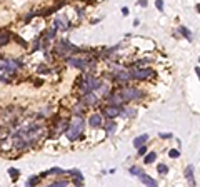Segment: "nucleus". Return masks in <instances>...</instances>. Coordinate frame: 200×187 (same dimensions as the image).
Returning <instances> with one entry per match:
<instances>
[{
	"label": "nucleus",
	"instance_id": "1",
	"mask_svg": "<svg viewBox=\"0 0 200 187\" xmlns=\"http://www.w3.org/2000/svg\"><path fill=\"white\" fill-rule=\"evenodd\" d=\"M84 127H85V120L80 117V115H75L72 122H68V127L65 130V135L68 140H77L78 137H82V132H84Z\"/></svg>",
	"mask_w": 200,
	"mask_h": 187
},
{
	"label": "nucleus",
	"instance_id": "2",
	"mask_svg": "<svg viewBox=\"0 0 200 187\" xmlns=\"http://www.w3.org/2000/svg\"><path fill=\"white\" fill-rule=\"evenodd\" d=\"M82 50L75 47V45H72L68 40L62 39L60 42L57 44V47H55V54H57L58 57H62V59H67L68 55H77V54H80Z\"/></svg>",
	"mask_w": 200,
	"mask_h": 187
},
{
	"label": "nucleus",
	"instance_id": "3",
	"mask_svg": "<svg viewBox=\"0 0 200 187\" xmlns=\"http://www.w3.org/2000/svg\"><path fill=\"white\" fill-rule=\"evenodd\" d=\"M100 85H102V80L95 79L92 75H85V77H82L80 82H78V87H80V94L82 95H85L88 92H94L95 89H100Z\"/></svg>",
	"mask_w": 200,
	"mask_h": 187
},
{
	"label": "nucleus",
	"instance_id": "4",
	"mask_svg": "<svg viewBox=\"0 0 200 187\" xmlns=\"http://www.w3.org/2000/svg\"><path fill=\"white\" fill-rule=\"evenodd\" d=\"M128 75H130V79L133 80H145L148 79V77H152L153 75V70L152 69H140V67H135L128 72Z\"/></svg>",
	"mask_w": 200,
	"mask_h": 187
},
{
	"label": "nucleus",
	"instance_id": "5",
	"mask_svg": "<svg viewBox=\"0 0 200 187\" xmlns=\"http://www.w3.org/2000/svg\"><path fill=\"white\" fill-rule=\"evenodd\" d=\"M120 95H122V99H124V102H130V100H137V99H140L143 94H142V90H138V89L127 87V89L120 90Z\"/></svg>",
	"mask_w": 200,
	"mask_h": 187
},
{
	"label": "nucleus",
	"instance_id": "6",
	"mask_svg": "<svg viewBox=\"0 0 200 187\" xmlns=\"http://www.w3.org/2000/svg\"><path fill=\"white\" fill-rule=\"evenodd\" d=\"M65 62L70 67H77V69H85L88 65V62H92V59H78V57H67Z\"/></svg>",
	"mask_w": 200,
	"mask_h": 187
},
{
	"label": "nucleus",
	"instance_id": "7",
	"mask_svg": "<svg viewBox=\"0 0 200 187\" xmlns=\"http://www.w3.org/2000/svg\"><path fill=\"white\" fill-rule=\"evenodd\" d=\"M120 112H122V105H107L104 109V112H102V115L107 119H115L117 115H120Z\"/></svg>",
	"mask_w": 200,
	"mask_h": 187
},
{
	"label": "nucleus",
	"instance_id": "8",
	"mask_svg": "<svg viewBox=\"0 0 200 187\" xmlns=\"http://www.w3.org/2000/svg\"><path fill=\"white\" fill-rule=\"evenodd\" d=\"M88 124H90V127H94V129H100L104 125V115L102 114H94L92 117L88 119Z\"/></svg>",
	"mask_w": 200,
	"mask_h": 187
},
{
	"label": "nucleus",
	"instance_id": "9",
	"mask_svg": "<svg viewBox=\"0 0 200 187\" xmlns=\"http://www.w3.org/2000/svg\"><path fill=\"white\" fill-rule=\"evenodd\" d=\"M97 102H98V99H97V95L94 94V92H88V94H85L84 97H82V104L84 105H88V107H92V105H97Z\"/></svg>",
	"mask_w": 200,
	"mask_h": 187
},
{
	"label": "nucleus",
	"instance_id": "10",
	"mask_svg": "<svg viewBox=\"0 0 200 187\" xmlns=\"http://www.w3.org/2000/svg\"><path fill=\"white\" fill-rule=\"evenodd\" d=\"M114 79L117 80V82H122V84H127L128 80H130V75H128V72L127 70H117L114 74Z\"/></svg>",
	"mask_w": 200,
	"mask_h": 187
},
{
	"label": "nucleus",
	"instance_id": "11",
	"mask_svg": "<svg viewBox=\"0 0 200 187\" xmlns=\"http://www.w3.org/2000/svg\"><path fill=\"white\" fill-rule=\"evenodd\" d=\"M68 174H70L72 179H74V186H82V182H84V176L80 174V170L72 169V170H68Z\"/></svg>",
	"mask_w": 200,
	"mask_h": 187
},
{
	"label": "nucleus",
	"instance_id": "12",
	"mask_svg": "<svg viewBox=\"0 0 200 187\" xmlns=\"http://www.w3.org/2000/svg\"><path fill=\"white\" fill-rule=\"evenodd\" d=\"M138 179H140V182H142V184H145V186H150V187H155V186H157V180H155V179H152L150 176H147L145 172H142V174L138 176Z\"/></svg>",
	"mask_w": 200,
	"mask_h": 187
},
{
	"label": "nucleus",
	"instance_id": "13",
	"mask_svg": "<svg viewBox=\"0 0 200 187\" xmlns=\"http://www.w3.org/2000/svg\"><path fill=\"white\" fill-rule=\"evenodd\" d=\"M108 100H110V104L112 105H122V102H124V99L120 95V92H117V94H110L108 95Z\"/></svg>",
	"mask_w": 200,
	"mask_h": 187
},
{
	"label": "nucleus",
	"instance_id": "14",
	"mask_svg": "<svg viewBox=\"0 0 200 187\" xmlns=\"http://www.w3.org/2000/svg\"><path fill=\"white\" fill-rule=\"evenodd\" d=\"M185 179L189 180V184H190V186H197L195 177H193V167H192V166H189V167L185 169Z\"/></svg>",
	"mask_w": 200,
	"mask_h": 187
},
{
	"label": "nucleus",
	"instance_id": "15",
	"mask_svg": "<svg viewBox=\"0 0 200 187\" xmlns=\"http://www.w3.org/2000/svg\"><path fill=\"white\" fill-rule=\"evenodd\" d=\"M10 37H12V34H10L9 30H0V47L5 45V44H9Z\"/></svg>",
	"mask_w": 200,
	"mask_h": 187
},
{
	"label": "nucleus",
	"instance_id": "16",
	"mask_svg": "<svg viewBox=\"0 0 200 187\" xmlns=\"http://www.w3.org/2000/svg\"><path fill=\"white\" fill-rule=\"evenodd\" d=\"M147 140H148V135H147V134H143V135H140V137H135V139H133V145L138 149L140 145H143Z\"/></svg>",
	"mask_w": 200,
	"mask_h": 187
},
{
	"label": "nucleus",
	"instance_id": "17",
	"mask_svg": "<svg viewBox=\"0 0 200 187\" xmlns=\"http://www.w3.org/2000/svg\"><path fill=\"white\" fill-rule=\"evenodd\" d=\"M179 30H180V34H182V35H183V37H185L187 40H192V34H190V30L187 29V27L180 25V27H179Z\"/></svg>",
	"mask_w": 200,
	"mask_h": 187
},
{
	"label": "nucleus",
	"instance_id": "18",
	"mask_svg": "<svg viewBox=\"0 0 200 187\" xmlns=\"http://www.w3.org/2000/svg\"><path fill=\"white\" fill-rule=\"evenodd\" d=\"M105 130H107L108 134H114V132H115V124H114V119H108V122H107V125H105Z\"/></svg>",
	"mask_w": 200,
	"mask_h": 187
},
{
	"label": "nucleus",
	"instance_id": "19",
	"mask_svg": "<svg viewBox=\"0 0 200 187\" xmlns=\"http://www.w3.org/2000/svg\"><path fill=\"white\" fill-rule=\"evenodd\" d=\"M9 174H10V177H12V182H17V179H19L20 176V170H17V169H9Z\"/></svg>",
	"mask_w": 200,
	"mask_h": 187
},
{
	"label": "nucleus",
	"instance_id": "20",
	"mask_svg": "<svg viewBox=\"0 0 200 187\" xmlns=\"http://www.w3.org/2000/svg\"><path fill=\"white\" fill-rule=\"evenodd\" d=\"M42 179H40V176H32V177H29V180H27V186H35V184H38Z\"/></svg>",
	"mask_w": 200,
	"mask_h": 187
},
{
	"label": "nucleus",
	"instance_id": "21",
	"mask_svg": "<svg viewBox=\"0 0 200 187\" xmlns=\"http://www.w3.org/2000/svg\"><path fill=\"white\" fill-rule=\"evenodd\" d=\"M155 159H157V154H155V152H150V154H147V155H145L143 160H145V164H152Z\"/></svg>",
	"mask_w": 200,
	"mask_h": 187
},
{
	"label": "nucleus",
	"instance_id": "22",
	"mask_svg": "<svg viewBox=\"0 0 200 187\" xmlns=\"http://www.w3.org/2000/svg\"><path fill=\"white\" fill-rule=\"evenodd\" d=\"M60 186H68V179H57L52 184V187H60Z\"/></svg>",
	"mask_w": 200,
	"mask_h": 187
},
{
	"label": "nucleus",
	"instance_id": "23",
	"mask_svg": "<svg viewBox=\"0 0 200 187\" xmlns=\"http://www.w3.org/2000/svg\"><path fill=\"white\" fill-rule=\"evenodd\" d=\"M48 172H50V176H64L65 174V170H62L60 167H54V169H50Z\"/></svg>",
	"mask_w": 200,
	"mask_h": 187
},
{
	"label": "nucleus",
	"instance_id": "24",
	"mask_svg": "<svg viewBox=\"0 0 200 187\" xmlns=\"http://www.w3.org/2000/svg\"><path fill=\"white\" fill-rule=\"evenodd\" d=\"M157 170H159L160 174H167V172H169V167H167L165 164H159V166H157Z\"/></svg>",
	"mask_w": 200,
	"mask_h": 187
},
{
	"label": "nucleus",
	"instance_id": "25",
	"mask_svg": "<svg viewBox=\"0 0 200 187\" xmlns=\"http://www.w3.org/2000/svg\"><path fill=\"white\" fill-rule=\"evenodd\" d=\"M142 172H143V170H140L138 167H130V174H132V176H135V177H138Z\"/></svg>",
	"mask_w": 200,
	"mask_h": 187
},
{
	"label": "nucleus",
	"instance_id": "26",
	"mask_svg": "<svg viewBox=\"0 0 200 187\" xmlns=\"http://www.w3.org/2000/svg\"><path fill=\"white\" fill-rule=\"evenodd\" d=\"M169 157H172V159L180 157V152H179V150H175V149H172L170 152H169Z\"/></svg>",
	"mask_w": 200,
	"mask_h": 187
},
{
	"label": "nucleus",
	"instance_id": "27",
	"mask_svg": "<svg viewBox=\"0 0 200 187\" xmlns=\"http://www.w3.org/2000/svg\"><path fill=\"white\" fill-rule=\"evenodd\" d=\"M145 154H147V147L145 145H140L138 147V155H145Z\"/></svg>",
	"mask_w": 200,
	"mask_h": 187
},
{
	"label": "nucleus",
	"instance_id": "28",
	"mask_svg": "<svg viewBox=\"0 0 200 187\" xmlns=\"http://www.w3.org/2000/svg\"><path fill=\"white\" fill-rule=\"evenodd\" d=\"M40 49V39H35V44H33V52Z\"/></svg>",
	"mask_w": 200,
	"mask_h": 187
},
{
	"label": "nucleus",
	"instance_id": "29",
	"mask_svg": "<svg viewBox=\"0 0 200 187\" xmlns=\"http://www.w3.org/2000/svg\"><path fill=\"white\" fill-rule=\"evenodd\" d=\"M13 39H15V42H17V44H20L22 47H27V44H25V42H23L22 39H19V37H13Z\"/></svg>",
	"mask_w": 200,
	"mask_h": 187
},
{
	"label": "nucleus",
	"instance_id": "30",
	"mask_svg": "<svg viewBox=\"0 0 200 187\" xmlns=\"http://www.w3.org/2000/svg\"><path fill=\"white\" fill-rule=\"evenodd\" d=\"M155 5H157V9L160 10V12L163 10V2H162V0H157V3H155Z\"/></svg>",
	"mask_w": 200,
	"mask_h": 187
},
{
	"label": "nucleus",
	"instance_id": "31",
	"mask_svg": "<svg viewBox=\"0 0 200 187\" xmlns=\"http://www.w3.org/2000/svg\"><path fill=\"white\" fill-rule=\"evenodd\" d=\"M160 137H162V139H170L172 135H170V134H160Z\"/></svg>",
	"mask_w": 200,
	"mask_h": 187
},
{
	"label": "nucleus",
	"instance_id": "32",
	"mask_svg": "<svg viewBox=\"0 0 200 187\" xmlns=\"http://www.w3.org/2000/svg\"><path fill=\"white\" fill-rule=\"evenodd\" d=\"M138 3H140L142 7H147V0H138Z\"/></svg>",
	"mask_w": 200,
	"mask_h": 187
},
{
	"label": "nucleus",
	"instance_id": "33",
	"mask_svg": "<svg viewBox=\"0 0 200 187\" xmlns=\"http://www.w3.org/2000/svg\"><path fill=\"white\" fill-rule=\"evenodd\" d=\"M122 13H124V15H128V9H127V7H124V9H122Z\"/></svg>",
	"mask_w": 200,
	"mask_h": 187
},
{
	"label": "nucleus",
	"instance_id": "34",
	"mask_svg": "<svg viewBox=\"0 0 200 187\" xmlns=\"http://www.w3.org/2000/svg\"><path fill=\"white\" fill-rule=\"evenodd\" d=\"M195 72H197V75H199V79H200V69H199V67L195 69Z\"/></svg>",
	"mask_w": 200,
	"mask_h": 187
},
{
	"label": "nucleus",
	"instance_id": "35",
	"mask_svg": "<svg viewBox=\"0 0 200 187\" xmlns=\"http://www.w3.org/2000/svg\"><path fill=\"white\" fill-rule=\"evenodd\" d=\"M197 10H200V3H199V5H197Z\"/></svg>",
	"mask_w": 200,
	"mask_h": 187
},
{
	"label": "nucleus",
	"instance_id": "36",
	"mask_svg": "<svg viewBox=\"0 0 200 187\" xmlns=\"http://www.w3.org/2000/svg\"><path fill=\"white\" fill-rule=\"evenodd\" d=\"M0 59H2V57H0Z\"/></svg>",
	"mask_w": 200,
	"mask_h": 187
},
{
	"label": "nucleus",
	"instance_id": "37",
	"mask_svg": "<svg viewBox=\"0 0 200 187\" xmlns=\"http://www.w3.org/2000/svg\"><path fill=\"white\" fill-rule=\"evenodd\" d=\"M199 60H200V59H199Z\"/></svg>",
	"mask_w": 200,
	"mask_h": 187
}]
</instances>
